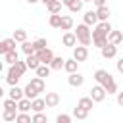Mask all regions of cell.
<instances>
[{
    "mask_svg": "<svg viewBox=\"0 0 123 123\" xmlns=\"http://www.w3.org/2000/svg\"><path fill=\"white\" fill-rule=\"evenodd\" d=\"M96 13H98V19H100V21H108L110 15H111V12H110L108 6H100V8H96Z\"/></svg>",
    "mask_w": 123,
    "mask_h": 123,
    "instance_id": "cell-16",
    "label": "cell"
},
{
    "mask_svg": "<svg viewBox=\"0 0 123 123\" xmlns=\"http://www.w3.org/2000/svg\"><path fill=\"white\" fill-rule=\"evenodd\" d=\"M100 52H102V58H106V60H111V58H115V56H117V44H111V42H108L104 48H100Z\"/></svg>",
    "mask_w": 123,
    "mask_h": 123,
    "instance_id": "cell-7",
    "label": "cell"
},
{
    "mask_svg": "<svg viewBox=\"0 0 123 123\" xmlns=\"http://www.w3.org/2000/svg\"><path fill=\"white\" fill-rule=\"evenodd\" d=\"M37 56L40 58V62H42V63H48V65H50V63H52V60H54V52H52L48 46H46V48H42V50H38V52H37Z\"/></svg>",
    "mask_w": 123,
    "mask_h": 123,
    "instance_id": "cell-9",
    "label": "cell"
},
{
    "mask_svg": "<svg viewBox=\"0 0 123 123\" xmlns=\"http://www.w3.org/2000/svg\"><path fill=\"white\" fill-rule=\"evenodd\" d=\"M63 65H65V60H63V58H60V56H54V60H52V63H50L52 71H62V69H63Z\"/></svg>",
    "mask_w": 123,
    "mask_h": 123,
    "instance_id": "cell-20",
    "label": "cell"
},
{
    "mask_svg": "<svg viewBox=\"0 0 123 123\" xmlns=\"http://www.w3.org/2000/svg\"><path fill=\"white\" fill-rule=\"evenodd\" d=\"M21 75H23V73L17 69V65H15V63H12V65H10V69H8V75H6V83H8L10 86H13V85H17V83H19Z\"/></svg>",
    "mask_w": 123,
    "mask_h": 123,
    "instance_id": "cell-3",
    "label": "cell"
},
{
    "mask_svg": "<svg viewBox=\"0 0 123 123\" xmlns=\"http://www.w3.org/2000/svg\"><path fill=\"white\" fill-rule=\"evenodd\" d=\"M73 58H75L77 62H85V60L88 58V48H86L85 44L75 46V48H73Z\"/></svg>",
    "mask_w": 123,
    "mask_h": 123,
    "instance_id": "cell-8",
    "label": "cell"
},
{
    "mask_svg": "<svg viewBox=\"0 0 123 123\" xmlns=\"http://www.w3.org/2000/svg\"><path fill=\"white\" fill-rule=\"evenodd\" d=\"M108 40H110L111 44H121V42H123V33H121V31H113V29H111V33L108 35Z\"/></svg>",
    "mask_w": 123,
    "mask_h": 123,
    "instance_id": "cell-17",
    "label": "cell"
},
{
    "mask_svg": "<svg viewBox=\"0 0 123 123\" xmlns=\"http://www.w3.org/2000/svg\"><path fill=\"white\" fill-rule=\"evenodd\" d=\"M50 71H52V67H50L48 63H40V65L37 67V75H38V77H48Z\"/></svg>",
    "mask_w": 123,
    "mask_h": 123,
    "instance_id": "cell-29",
    "label": "cell"
},
{
    "mask_svg": "<svg viewBox=\"0 0 123 123\" xmlns=\"http://www.w3.org/2000/svg\"><path fill=\"white\" fill-rule=\"evenodd\" d=\"M21 52H23L25 56H29V54H35V52H37V48H35V42H29V40L21 42Z\"/></svg>",
    "mask_w": 123,
    "mask_h": 123,
    "instance_id": "cell-24",
    "label": "cell"
},
{
    "mask_svg": "<svg viewBox=\"0 0 123 123\" xmlns=\"http://www.w3.org/2000/svg\"><path fill=\"white\" fill-rule=\"evenodd\" d=\"M33 42H35V48H37V52L48 46V42H46V38H37V40H33Z\"/></svg>",
    "mask_w": 123,
    "mask_h": 123,
    "instance_id": "cell-38",
    "label": "cell"
},
{
    "mask_svg": "<svg viewBox=\"0 0 123 123\" xmlns=\"http://www.w3.org/2000/svg\"><path fill=\"white\" fill-rule=\"evenodd\" d=\"M13 38H15L17 42H25V40H27V31H25V29H15V31H13Z\"/></svg>",
    "mask_w": 123,
    "mask_h": 123,
    "instance_id": "cell-33",
    "label": "cell"
},
{
    "mask_svg": "<svg viewBox=\"0 0 123 123\" xmlns=\"http://www.w3.org/2000/svg\"><path fill=\"white\" fill-rule=\"evenodd\" d=\"M62 42H63V46L75 48L79 40H77V35H75L73 31H65V33H63V37H62Z\"/></svg>",
    "mask_w": 123,
    "mask_h": 123,
    "instance_id": "cell-6",
    "label": "cell"
},
{
    "mask_svg": "<svg viewBox=\"0 0 123 123\" xmlns=\"http://www.w3.org/2000/svg\"><path fill=\"white\" fill-rule=\"evenodd\" d=\"M4 60L12 65V63H15V62L19 60V52H17V50H10V52H6V54H4Z\"/></svg>",
    "mask_w": 123,
    "mask_h": 123,
    "instance_id": "cell-26",
    "label": "cell"
},
{
    "mask_svg": "<svg viewBox=\"0 0 123 123\" xmlns=\"http://www.w3.org/2000/svg\"><path fill=\"white\" fill-rule=\"evenodd\" d=\"M83 19H85V23L86 25H98V13H96V10L92 12V10H88V12H85V15H83Z\"/></svg>",
    "mask_w": 123,
    "mask_h": 123,
    "instance_id": "cell-12",
    "label": "cell"
},
{
    "mask_svg": "<svg viewBox=\"0 0 123 123\" xmlns=\"http://www.w3.org/2000/svg\"><path fill=\"white\" fill-rule=\"evenodd\" d=\"M15 123H33V117H31L27 111H19V113H17Z\"/></svg>",
    "mask_w": 123,
    "mask_h": 123,
    "instance_id": "cell-34",
    "label": "cell"
},
{
    "mask_svg": "<svg viewBox=\"0 0 123 123\" xmlns=\"http://www.w3.org/2000/svg\"><path fill=\"white\" fill-rule=\"evenodd\" d=\"M2 119H4L6 123L15 121V119H17V110H6V108H4V111H2Z\"/></svg>",
    "mask_w": 123,
    "mask_h": 123,
    "instance_id": "cell-22",
    "label": "cell"
},
{
    "mask_svg": "<svg viewBox=\"0 0 123 123\" xmlns=\"http://www.w3.org/2000/svg\"><path fill=\"white\" fill-rule=\"evenodd\" d=\"M37 2H40V0H27V4H37Z\"/></svg>",
    "mask_w": 123,
    "mask_h": 123,
    "instance_id": "cell-45",
    "label": "cell"
},
{
    "mask_svg": "<svg viewBox=\"0 0 123 123\" xmlns=\"http://www.w3.org/2000/svg\"><path fill=\"white\" fill-rule=\"evenodd\" d=\"M40 2H42L44 6H48V4H50V2H54V0H40Z\"/></svg>",
    "mask_w": 123,
    "mask_h": 123,
    "instance_id": "cell-44",
    "label": "cell"
},
{
    "mask_svg": "<svg viewBox=\"0 0 123 123\" xmlns=\"http://www.w3.org/2000/svg\"><path fill=\"white\" fill-rule=\"evenodd\" d=\"M25 62H27V65H29V69H35V71H37V67H38V65L42 63V62H40V58L37 56V52H35V54H29Z\"/></svg>",
    "mask_w": 123,
    "mask_h": 123,
    "instance_id": "cell-14",
    "label": "cell"
},
{
    "mask_svg": "<svg viewBox=\"0 0 123 123\" xmlns=\"http://www.w3.org/2000/svg\"><path fill=\"white\" fill-rule=\"evenodd\" d=\"M63 69H65L67 73H75V71L79 69V62H77L75 58H71V60H65V65H63Z\"/></svg>",
    "mask_w": 123,
    "mask_h": 123,
    "instance_id": "cell-21",
    "label": "cell"
},
{
    "mask_svg": "<svg viewBox=\"0 0 123 123\" xmlns=\"http://www.w3.org/2000/svg\"><path fill=\"white\" fill-rule=\"evenodd\" d=\"M44 108H48L44 98H35V100H33V111H42Z\"/></svg>",
    "mask_w": 123,
    "mask_h": 123,
    "instance_id": "cell-31",
    "label": "cell"
},
{
    "mask_svg": "<svg viewBox=\"0 0 123 123\" xmlns=\"http://www.w3.org/2000/svg\"><path fill=\"white\" fill-rule=\"evenodd\" d=\"M56 121H58V123H71V115H67V113H60V115L56 117Z\"/></svg>",
    "mask_w": 123,
    "mask_h": 123,
    "instance_id": "cell-39",
    "label": "cell"
},
{
    "mask_svg": "<svg viewBox=\"0 0 123 123\" xmlns=\"http://www.w3.org/2000/svg\"><path fill=\"white\" fill-rule=\"evenodd\" d=\"M62 19H63V15L62 13H50V19H48V25L50 27H62Z\"/></svg>",
    "mask_w": 123,
    "mask_h": 123,
    "instance_id": "cell-19",
    "label": "cell"
},
{
    "mask_svg": "<svg viewBox=\"0 0 123 123\" xmlns=\"http://www.w3.org/2000/svg\"><path fill=\"white\" fill-rule=\"evenodd\" d=\"M92 42H94V46H98V48H104L110 40H108V35H104V33H100V31H92Z\"/></svg>",
    "mask_w": 123,
    "mask_h": 123,
    "instance_id": "cell-5",
    "label": "cell"
},
{
    "mask_svg": "<svg viewBox=\"0 0 123 123\" xmlns=\"http://www.w3.org/2000/svg\"><path fill=\"white\" fill-rule=\"evenodd\" d=\"M115 67H117V71H119V73L123 75V58H119V60H117V63H115Z\"/></svg>",
    "mask_w": 123,
    "mask_h": 123,
    "instance_id": "cell-40",
    "label": "cell"
},
{
    "mask_svg": "<svg viewBox=\"0 0 123 123\" xmlns=\"http://www.w3.org/2000/svg\"><path fill=\"white\" fill-rule=\"evenodd\" d=\"M62 2H63V6H67V8H69V6H71L75 0H62Z\"/></svg>",
    "mask_w": 123,
    "mask_h": 123,
    "instance_id": "cell-43",
    "label": "cell"
},
{
    "mask_svg": "<svg viewBox=\"0 0 123 123\" xmlns=\"http://www.w3.org/2000/svg\"><path fill=\"white\" fill-rule=\"evenodd\" d=\"M8 96L13 98V100H21V98L25 96V88H19L17 85H13V86L10 88V92H8Z\"/></svg>",
    "mask_w": 123,
    "mask_h": 123,
    "instance_id": "cell-15",
    "label": "cell"
},
{
    "mask_svg": "<svg viewBox=\"0 0 123 123\" xmlns=\"http://www.w3.org/2000/svg\"><path fill=\"white\" fill-rule=\"evenodd\" d=\"M2 106H4L6 110H17V100H13V98H10V96H8V98L4 100V104H2ZM17 111H19V110H17Z\"/></svg>",
    "mask_w": 123,
    "mask_h": 123,
    "instance_id": "cell-35",
    "label": "cell"
},
{
    "mask_svg": "<svg viewBox=\"0 0 123 123\" xmlns=\"http://www.w3.org/2000/svg\"><path fill=\"white\" fill-rule=\"evenodd\" d=\"M83 10V0H75L71 6H69V12L71 13H75V12H81Z\"/></svg>",
    "mask_w": 123,
    "mask_h": 123,
    "instance_id": "cell-37",
    "label": "cell"
},
{
    "mask_svg": "<svg viewBox=\"0 0 123 123\" xmlns=\"http://www.w3.org/2000/svg\"><path fill=\"white\" fill-rule=\"evenodd\" d=\"M38 94H40V92H38V90H37V88H35V86H33L31 83H29V85L25 86V96H27V98L35 100V98H38Z\"/></svg>",
    "mask_w": 123,
    "mask_h": 123,
    "instance_id": "cell-30",
    "label": "cell"
},
{
    "mask_svg": "<svg viewBox=\"0 0 123 123\" xmlns=\"http://www.w3.org/2000/svg\"><path fill=\"white\" fill-rule=\"evenodd\" d=\"M71 27H73V17L71 15H63V19H62V31H71Z\"/></svg>",
    "mask_w": 123,
    "mask_h": 123,
    "instance_id": "cell-32",
    "label": "cell"
},
{
    "mask_svg": "<svg viewBox=\"0 0 123 123\" xmlns=\"http://www.w3.org/2000/svg\"><path fill=\"white\" fill-rule=\"evenodd\" d=\"M117 104L123 108V92H117Z\"/></svg>",
    "mask_w": 123,
    "mask_h": 123,
    "instance_id": "cell-42",
    "label": "cell"
},
{
    "mask_svg": "<svg viewBox=\"0 0 123 123\" xmlns=\"http://www.w3.org/2000/svg\"><path fill=\"white\" fill-rule=\"evenodd\" d=\"M77 106H81V108H85V110H92V106H94V100L90 98V96H83L79 102H77Z\"/></svg>",
    "mask_w": 123,
    "mask_h": 123,
    "instance_id": "cell-25",
    "label": "cell"
},
{
    "mask_svg": "<svg viewBox=\"0 0 123 123\" xmlns=\"http://www.w3.org/2000/svg\"><path fill=\"white\" fill-rule=\"evenodd\" d=\"M106 96H108V90H106L100 83H98L96 86H92V88H90V98H92L94 102H104V100H106Z\"/></svg>",
    "mask_w": 123,
    "mask_h": 123,
    "instance_id": "cell-4",
    "label": "cell"
},
{
    "mask_svg": "<svg viewBox=\"0 0 123 123\" xmlns=\"http://www.w3.org/2000/svg\"><path fill=\"white\" fill-rule=\"evenodd\" d=\"M67 83H69L71 86H83V83H85V77H83L79 71H75V73H69V77H67Z\"/></svg>",
    "mask_w": 123,
    "mask_h": 123,
    "instance_id": "cell-11",
    "label": "cell"
},
{
    "mask_svg": "<svg viewBox=\"0 0 123 123\" xmlns=\"http://www.w3.org/2000/svg\"><path fill=\"white\" fill-rule=\"evenodd\" d=\"M73 117H75V119H81V121H83V119H86V117H88V110H85V108L77 106V108L73 110Z\"/></svg>",
    "mask_w": 123,
    "mask_h": 123,
    "instance_id": "cell-27",
    "label": "cell"
},
{
    "mask_svg": "<svg viewBox=\"0 0 123 123\" xmlns=\"http://www.w3.org/2000/svg\"><path fill=\"white\" fill-rule=\"evenodd\" d=\"M83 2H92V0H83Z\"/></svg>",
    "mask_w": 123,
    "mask_h": 123,
    "instance_id": "cell-46",
    "label": "cell"
},
{
    "mask_svg": "<svg viewBox=\"0 0 123 123\" xmlns=\"http://www.w3.org/2000/svg\"><path fill=\"white\" fill-rule=\"evenodd\" d=\"M29 83H31L38 92H44V88H46V85H44V77H38V75H37V77H33Z\"/></svg>",
    "mask_w": 123,
    "mask_h": 123,
    "instance_id": "cell-18",
    "label": "cell"
},
{
    "mask_svg": "<svg viewBox=\"0 0 123 123\" xmlns=\"http://www.w3.org/2000/svg\"><path fill=\"white\" fill-rule=\"evenodd\" d=\"M94 2V6L96 8H100V6H106V0H92Z\"/></svg>",
    "mask_w": 123,
    "mask_h": 123,
    "instance_id": "cell-41",
    "label": "cell"
},
{
    "mask_svg": "<svg viewBox=\"0 0 123 123\" xmlns=\"http://www.w3.org/2000/svg\"><path fill=\"white\" fill-rule=\"evenodd\" d=\"M62 6H63V2H62V0H54V2H50L46 8H48V12H50V13H62Z\"/></svg>",
    "mask_w": 123,
    "mask_h": 123,
    "instance_id": "cell-23",
    "label": "cell"
},
{
    "mask_svg": "<svg viewBox=\"0 0 123 123\" xmlns=\"http://www.w3.org/2000/svg\"><path fill=\"white\" fill-rule=\"evenodd\" d=\"M75 35H77V40H79V44H85V46H88V44L92 42V31H90V25H86L85 21H83L81 25H77V31H75Z\"/></svg>",
    "mask_w": 123,
    "mask_h": 123,
    "instance_id": "cell-2",
    "label": "cell"
},
{
    "mask_svg": "<svg viewBox=\"0 0 123 123\" xmlns=\"http://www.w3.org/2000/svg\"><path fill=\"white\" fill-rule=\"evenodd\" d=\"M48 121V117L42 113V111H35V115H33V123H46Z\"/></svg>",
    "mask_w": 123,
    "mask_h": 123,
    "instance_id": "cell-36",
    "label": "cell"
},
{
    "mask_svg": "<svg viewBox=\"0 0 123 123\" xmlns=\"http://www.w3.org/2000/svg\"><path fill=\"white\" fill-rule=\"evenodd\" d=\"M96 31H100V33H104V35H110V33H111V25H110V21H98Z\"/></svg>",
    "mask_w": 123,
    "mask_h": 123,
    "instance_id": "cell-28",
    "label": "cell"
},
{
    "mask_svg": "<svg viewBox=\"0 0 123 123\" xmlns=\"http://www.w3.org/2000/svg\"><path fill=\"white\" fill-rule=\"evenodd\" d=\"M15 42H17V40H15L13 37H12V38H4V40L0 42V54L4 56L6 52H10V50H15Z\"/></svg>",
    "mask_w": 123,
    "mask_h": 123,
    "instance_id": "cell-10",
    "label": "cell"
},
{
    "mask_svg": "<svg viewBox=\"0 0 123 123\" xmlns=\"http://www.w3.org/2000/svg\"><path fill=\"white\" fill-rule=\"evenodd\" d=\"M46 106L48 108H56L58 104H60V94L58 92H46Z\"/></svg>",
    "mask_w": 123,
    "mask_h": 123,
    "instance_id": "cell-13",
    "label": "cell"
},
{
    "mask_svg": "<svg viewBox=\"0 0 123 123\" xmlns=\"http://www.w3.org/2000/svg\"><path fill=\"white\" fill-rule=\"evenodd\" d=\"M94 81L100 83V85L108 90V94H117V83L113 81L111 73H108L106 69H96V71H94Z\"/></svg>",
    "mask_w": 123,
    "mask_h": 123,
    "instance_id": "cell-1",
    "label": "cell"
}]
</instances>
